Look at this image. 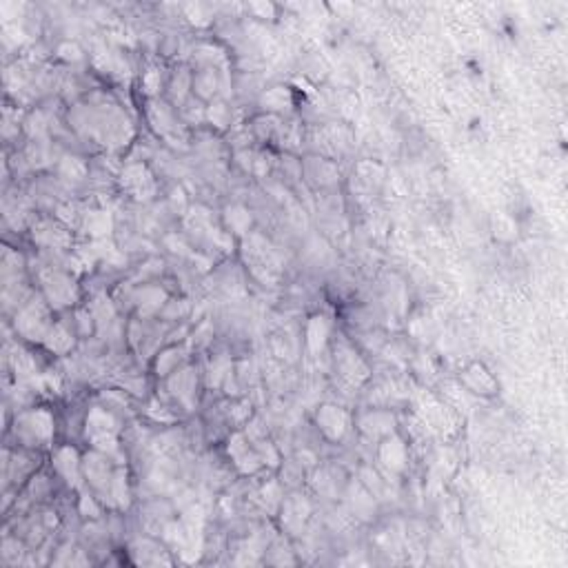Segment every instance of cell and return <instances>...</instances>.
Masks as SVG:
<instances>
[{"instance_id": "2e32d148", "label": "cell", "mask_w": 568, "mask_h": 568, "mask_svg": "<svg viewBox=\"0 0 568 568\" xmlns=\"http://www.w3.org/2000/svg\"><path fill=\"white\" fill-rule=\"evenodd\" d=\"M362 429L369 435H391L393 433V415L384 413V411H373L369 415H364L362 419Z\"/></svg>"}, {"instance_id": "603a6c76", "label": "cell", "mask_w": 568, "mask_h": 568, "mask_svg": "<svg viewBox=\"0 0 568 568\" xmlns=\"http://www.w3.org/2000/svg\"><path fill=\"white\" fill-rule=\"evenodd\" d=\"M233 460H235L237 471H240L242 475H253L255 471H260V466H262V460H260L258 451H251V449H247L245 453L233 457Z\"/></svg>"}, {"instance_id": "cb8c5ba5", "label": "cell", "mask_w": 568, "mask_h": 568, "mask_svg": "<svg viewBox=\"0 0 568 568\" xmlns=\"http://www.w3.org/2000/svg\"><path fill=\"white\" fill-rule=\"evenodd\" d=\"M180 362V351L178 349H167V351H162L156 360V373L160 377H167L176 371V366Z\"/></svg>"}, {"instance_id": "4316f807", "label": "cell", "mask_w": 568, "mask_h": 568, "mask_svg": "<svg viewBox=\"0 0 568 568\" xmlns=\"http://www.w3.org/2000/svg\"><path fill=\"white\" fill-rule=\"evenodd\" d=\"M91 316H94V320H98V322H109V320L114 318V306H112V302H109L107 298H102V296L96 298Z\"/></svg>"}, {"instance_id": "9c48e42d", "label": "cell", "mask_w": 568, "mask_h": 568, "mask_svg": "<svg viewBox=\"0 0 568 568\" xmlns=\"http://www.w3.org/2000/svg\"><path fill=\"white\" fill-rule=\"evenodd\" d=\"M464 380V387L471 389L473 393H480V395H493L498 391V382L493 377L484 364H471L468 369L464 371L462 375Z\"/></svg>"}, {"instance_id": "f1b7e54d", "label": "cell", "mask_w": 568, "mask_h": 568, "mask_svg": "<svg viewBox=\"0 0 568 568\" xmlns=\"http://www.w3.org/2000/svg\"><path fill=\"white\" fill-rule=\"evenodd\" d=\"M142 87H144V91L149 96L158 94V89H160V71H156V69L146 71L144 76H142Z\"/></svg>"}, {"instance_id": "1f68e13d", "label": "cell", "mask_w": 568, "mask_h": 568, "mask_svg": "<svg viewBox=\"0 0 568 568\" xmlns=\"http://www.w3.org/2000/svg\"><path fill=\"white\" fill-rule=\"evenodd\" d=\"M80 513L85 518H98L100 515V506L94 502V498L85 493V495L80 498Z\"/></svg>"}, {"instance_id": "30bf717a", "label": "cell", "mask_w": 568, "mask_h": 568, "mask_svg": "<svg viewBox=\"0 0 568 568\" xmlns=\"http://www.w3.org/2000/svg\"><path fill=\"white\" fill-rule=\"evenodd\" d=\"M380 460L391 471H402L407 466V444L397 435H387L380 444Z\"/></svg>"}, {"instance_id": "9a60e30c", "label": "cell", "mask_w": 568, "mask_h": 568, "mask_svg": "<svg viewBox=\"0 0 568 568\" xmlns=\"http://www.w3.org/2000/svg\"><path fill=\"white\" fill-rule=\"evenodd\" d=\"M33 240H38L41 245H47V247H65L69 242V235L58 225L43 223L38 229H33Z\"/></svg>"}, {"instance_id": "277c9868", "label": "cell", "mask_w": 568, "mask_h": 568, "mask_svg": "<svg viewBox=\"0 0 568 568\" xmlns=\"http://www.w3.org/2000/svg\"><path fill=\"white\" fill-rule=\"evenodd\" d=\"M82 473H85V478L89 480L91 486H94L96 491H100V493H105V495H109V491H112V480H114V473L116 471L109 468L107 457L100 455V451L85 457Z\"/></svg>"}, {"instance_id": "7c38bea8", "label": "cell", "mask_w": 568, "mask_h": 568, "mask_svg": "<svg viewBox=\"0 0 568 568\" xmlns=\"http://www.w3.org/2000/svg\"><path fill=\"white\" fill-rule=\"evenodd\" d=\"M171 384V389H173V395L180 400V402H185L187 407H191V402H193V395H195V375L193 371L185 369V371H176V375L169 380Z\"/></svg>"}, {"instance_id": "d6986e66", "label": "cell", "mask_w": 568, "mask_h": 568, "mask_svg": "<svg viewBox=\"0 0 568 568\" xmlns=\"http://www.w3.org/2000/svg\"><path fill=\"white\" fill-rule=\"evenodd\" d=\"M338 366H340V371L344 377H349V380H360V377H366V369H364V364L355 358V353L351 351H344L338 355Z\"/></svg>"}, {"instance_id": "8992f818", "label": "cell", "mask_w": 568, "mask_h": 568, "mask_svg": "<svg viewBox=\"0 0 568 568\" xmlns=\"http://www.w3.org/2000/svg\"><path fill=\"white\" fill-rule=\"evenodd\" d=\"M43 289H45L49 304L56 309L71 304L73 298H76V286H73V282L67 276H63V273H47L43 278Z\"/></svg>"}, {"instance_id": "83f0119b", "label": "cell", "mask_w": 568, "mask_h": 568, "mask_svg": "<svg viewBox=\"0 0 568 568\" xmlns=\"http://www.w3.org/2000/svg\"><path fill=\"white\" fill-rule=\"evenodd\" d=\"M255 451H258V455H260L262 464H271V466H276V464H278V453H276V449L271 446V442H267V439H262V442H258V446H255Z\"/></svg>"}, {"instance_id": "3957f363", "label": "cell", "mask_w": 568, "mask_h": 568, "mask_svg": "<svg viewBox=\"0 0 568 568\" xmlns=\"http://www.w3.org/2000/svg\"><path fill=\"white\" fill-rule=\"evenodd\" d=\"M49 328H51V324H49L47 309L41 302L27 304L21 314L16 316V331L21 333L23 338H27V340L45 342Z\"/></svg>"}, {"instance_id": "484cf974", "label": "cell", "mask_w": 568, "mask_h": 568, "mask_svg": "<svg viewBox=\"0 0 568 568\" xmlns=\"http://www.w3.org/2000/svg\"><path fill=\"white\" fill-rule=\"evenodd\" d=\"M207 118L209 122H213L218 129H225V127L231 122V114L225 102H211V107L207 109Z\"/></svg>"}, {"instance_id": "d6a6232c", "label": "cell", "mask_w": 568, "mask_h": 568, "mask_svg": "<svg viewBox=\"0 0 568 568\" xmlns=\"http://www.w3.org/2000/svg\"><path fill=\"white\" fill-rule=\"evenodd\" d=\"M253 11H260L262 16H271L273 14V7L271 5H251Z\"/></svg>"}, {"instance_id": "ffe728a7", "label": "cell", "mask_w": 568, "mask_h": 568, "mask_svg": "<svg viewBox=\"0 0 568 568\" xmlns=\"http://www.w3.org/2000/svg\"><path fill=\"white\" fill-rule=\"evenodd\" d=\"M225 220H227V225L231 231L235 233H247L249 227H251V213L240 207V205H235V207H227L225 211Z\"/></svg>"}, {"instance_id": "e0dca14e", "label": "cell", "mask_w": 568, "mask_h": 568, "mask_svg": "<svg viewBox=\"0 0 568 568\" xmlns=\"http://www.w3.org/2000/svg\"><path fill=\"white\" fill-rule=\"evenodd\" d=\"M149 120H151L154 129L160 136H169L176 129V120H173L171 112L164 105H158V102L149 105Z\"/></svg>"}, {"instance_id": "6da1fadb", "label": "cell", "mask_w": 568, "mask_h": 568, "mask_svg": "<svg viewBox=\"0 0 568 568\" xmlns=\"http://www.w3.org/2000/svg\"><path fill=\"white\" fill-rule=\"evenodd\" d=\"M85 435L96 451L116 453L118 451V419L105 409H91L87 415Z\"/></svg>"}, {"instance_id": "8fae6325", "label": "cell", "mask_w": 568, "mask_h": 568, "mask_svg": "<svg viewBox=\"0 0 568 568\" xmlns=\"http://www.w3.org/2000/svg\"><path fill=\"white\" fill-rule=\"evenodd\" d=\"M328 333H331V324L324 316H314L306 324V346L311 355H320L326 346Z\"/></svg>"}, {"instance_id": "f546056e", "label": "cell", "mask_w": 568, "mask_h": 568, "mask_svg": "<svg viewBox=\"0 0 568 568\" xmlns=\"http://www.w3.org/2000/svg\"><path fill=\"white\" fill-rule=\"evenodd\" d=\"M63 171L67 173V176H73V178H82L85 176V164L78 160V158H65L63 160Z\"/></svg>"}, {"instance_id": "5bb4252c", "label": "cell", "mask_w": 568, "mask_h": 568, "mask_svg": "<svg viewBox=\"0 0 568 568\" xmlns=\"http://www.w3.org/2000/svg\"><path fill=\"white\" fill-rule=\"evenodd\" d=\"M45 346L56 355H65L73 349V336L67 331L63 324H51L49 333L45 338Z\"/></svg>"}, {"instance_id": "44dd1931", "label": "cell", "mask_w": 568, "mask_h": 568, "mask_svg": "<svg viewBox=\"0 0 568 568\" xmlns=\"http://www.w3.org/2000/svg\"><path fill=\"white\" fill-rule=\"evenodd\" d=\"M138 300H140V311L142 314H154V311H158L164 300H167V296H164V291L160 289H154V286H146L138 293Z\"/></svg>"}, {"instance_id": "7402d4cb", "label": "cell", "mask_w": 568, "mask_h": 568, "mask_svg": "<svg viewBox=\"0 0 568 568\" xmlns=\"http://www.w3.org/2000/svg\"><path fill=\"white\" fill-rule=\"evenodd\" d=\"M262 105H264V109H273V112H280V109H286L291 105V96H289L286 89L276 87V89H269L267 94L262 96Z\"/></svg>"}, {"instance_id": "ba28073f", "label": "cell", "mask_w": 568, "mask_h": 568, "mask_svg": "<svg viewBox=\"0 0 568 568\" xmlns=\"http://www.w3.org/2000/svg\"><path fill=\"white\" fill-rule=\"evenodd\" d=\"M122 187L138 200L149 198L154 193L151 173L146 171L144 164H129V167H127L124 173H122Z\"/></svg>"}, {"instance_id": "7a4b0ae2", "label": "cell", "mask_w": 568, "mask_h": 568, "mask_svg": "<svg viewBox=\"0 0 568 568\" xmlns=\"http://www.w3.org/2000/svg\"><path fill=\"white\" fill-rule=\"evenodd\" d=\"M16 433L27 446H47L53 439V415L45 409H33L16 419Z\"/></svg>"}, {"instance_id": "4dcf8cb0", "label": "cell", "mask_w": 568, "mask_h": 568, "mask_svg": "<svg viewBox=\"0 0 568 568\" xmlns=\"http://www.w3.org/2000/svg\"><path fill=\"white\" fill-rule=\"evenodd\" d=\"M58 53H60L65 60H71V63L82 60V49L76 43H65V45H60Z\"/></svg>"}, {"instance_id": "d4e9b609", "label": "cell", "mask_w": 568, "mask_h": 568, "mask_svg": "<svg viewBox=\"0 0 568 568\" xmlns=\"http://www.w3.org/2000/svg\"><path fill=\"white\" fill-rule=\"evenodd\" d=\"M193 87H195V91L203 98H209V96H213L215 94V89H218V80H215V73L211 71V69H207V71H203L200 73V76L193 80Z\"/></svg>"}, {"instance_id": "52a82bcc", "label": "cell", "mask_w": 568, "mask_h": 568, "mask_svg": "<svg viewBox=\"0 0 568 568\" xmlns=\"http://www.w3.org/2000/svg\"><path fill=\"white\" fill-rule=\"evenodd\" d=\"M318 427L331 442H338V439L344 437L346 429H349V415L336 404H324L318 411Z\"/></svg>"}, {"instance_id": "5b68a950", "label": "cell", "mask_w": 568, "mask_h": 568, "mask_svg": "<svg viewBox=\"0 0 568 568\" xmlns=\"http://www.w3.org/2000/svg\"><path fill=\"white\" fill-rule=\"evenodd\" d=\"M53 468L60 475V478L69 484V486H80V478H82V460L78 451L73 446H60L53 455Z\"/></svg>"}, {"instance_id": "4fadbf2b", "label": "cell", "mask_w": 568, "mask_h": 568, "mask_svg": "<svg viewBox=\"0 0 568 568\" xmlns=\"http://www.w3.org/2000/svg\"><path fill=\"white\" fill-rule=\"evenodd\" d=\"M112 215L107 211H89L85 215V231L94 237V240H105V237L112 233Z\"/></svg>"}, {"instance_id": "ac0fdd59", "label": "cell", "mask_w": 568, "mask_h": 568, "mask_svg": "<svg viewBox=\"0 0 568 568\" xmlns=\"http://www.w3.org/2000/svg\"><path fill=\"white\" fill-rule=\"evenodd\" d=\"M109 502L118 508L129 506V486H127V473L118 468L112 480V491H109Z\"/></svg>"}]
</instances>
